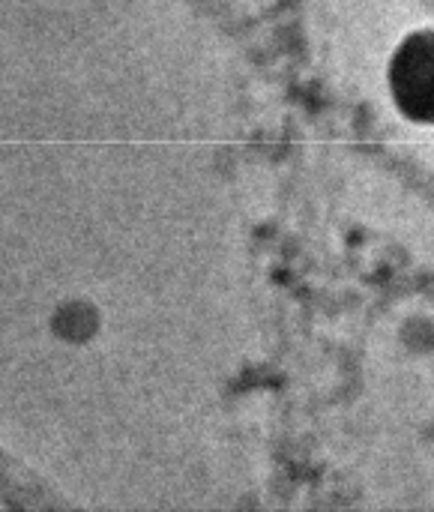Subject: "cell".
Segmentation results:
<instances>
[{
  "instance_id": "1",
  "label": "cell",
  "mask_w": 434,
  "mask_h": 512,
  "mask_svg": "<svg viewBox=\"0 0 434 512\" xmlns=\"http://www.w3.org/2000/svg\"><path fill=\"white\" fill-rule=\"evenodd\" d=\"M426 78H432V84H423V87L411 90V96L417 99V96L423 93L420 105H426V108H432L434 111V45H426V48H420V51L408 54V72H405V81L411 84V81H426Z\"/></svg>"
}]
</instances>
